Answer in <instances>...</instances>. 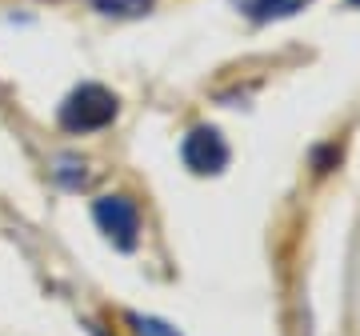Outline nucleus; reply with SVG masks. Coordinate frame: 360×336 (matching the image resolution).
Returning <instances> with one entry per match:
<instances>
[{
    "label": "nucleus",
    "instance_id": "nucleus-2",
    "mask_svg": "<svg viewBox=\"0 0 360 336\" xmlns=\"http://www.w3.org/2000/svg\"><path fill=\"white\" fill-rule=\"evenodd\" d=\"M92 220L108 240H112L120 252L136 248V228H141V217H136V205L129 196H101L92 205Z\"/></svg>",
    "mask_w": 360,
    "mask_h": 336
},
{
    "label": "nucleus",
    "instance_id": "nucleus-4",
    "mask_svg": "<svg viewBox=\"0 0 360 336\" xmlns=\"http://www.w3.org/2000/svg\"><path fill=\"white\" fill-rule=\"evenodd\" d=\"M312 0H248V16L252 20H281V16L300 13Z\"/></svg>",
    "mask_w": 360,
    "mask_h": 336
},
{
    "label": "nucleus",
    "instance_id": "nucleus-1",
    "mask_svg": "<svg viewBox=\"0 0 360 336\" xmlns=\"http://www.w3.org/2000/svg\"><path fill=\"white\" fill-rule=\"evenodd\" d=\"M116 120V96L104 84H80L60 104V129L65 132H101Z\"/></svg>",
    "mask_w": 360,
    "mask_h": 336
},
{
    "label": "nucleus",
    "instance_id": "nucleus-5",
    "mask_svg": "<svg viewBox=\"0 0 360 336\" xmlns=\"http://www.w3.org/2000/svg\"><path fill=\"white\" fill-rule=\"evenodd\" d=\"M56 181L68 184V188H80V184L89 181V172H84V160H77V156H56Z\"/></svg>",
    "mask_w": 360,
    "mask_h": 336
},
{
    "label": "nucleus",
    "instance_id": "nucleus-3",
    "mask_svg": "<svg viewBox=\"0 0 360 336\" xmlns=\"http://www.w3.org/2000/svg\"><path fill=\"white\" fill-rule=\"evenodd\" d=\"M180 156H184V164L200 172V176H212L220 168L229 164V144L220 136L217 129H193L180 144Z\"/></svg>",
    "mask_w": 360,
    "mask_h": 336
},
{
    "label": "nucleus",
    "instance_id": "nucleus-8",
    "mask_svg": "<svg viewBox=\"0 0 360 336\" xmlns=\"http://www.w3.org/2000/svg\"><path fill=\"white\" fill-rule=\"evenodd\" d=\"M348 4H356V8H360V0H348Z\"/></svg>",
    "mask_w": 360,
    "mask_h": 336
},
{
    "label": "nucleus",
    "instance_id": "nucleus-6",
    "mask_svg": "<svg viewBox=\"0 0 360 336\" xmlns=\"http://www.w3.org/2000/svg\"><path fill=\"white\" fill-rule=\"evenodd\" d=\"M104 16H141L153 8V0H92Z\"/></svg>",
    "mask_w": 360,
    "mask_h": 336
},
{
    "label": "nucleus",
    "instance_id": "nucleus-7",
    "mask_svg": "<svg viewBox=\"0 0 360 336\" xmlns=\"http://www.w3.org/2000/svg\"><path fill=\"white\" fill-rule=\"evenodd\" d=\"M132 324L141 328V336H180L176 328H168L165 321H153V316H132Z\"/></svg>",
    "mask_w": 360,
    "mask_h": 336
}]
</instances>
